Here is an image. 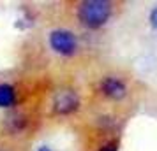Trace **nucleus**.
<instances>
[{"label": "nucleus", "instance_id": "obj_5", "mask_svg": "<svg viewBox=\"0 0 157 151\" xmlns=\"http://www.w3.org/2000/svg\"><path fill=\"white\" fill-rule=\"evenodd\" d=\"M16 104V90L11 84H0V107H13Z\"/></svg>", "mask_w": 157, "mask_h": 151}, {"label": "nucleus", "instance_id": "obj_3", "mask_svg": "<svg viewBox=\"0 0 157 151\" xmlns=\"http://www.w3.org/2000/svg\"><path fill=\"white\" fill-rule=\"evenodd\" d=\"M53 106H55V111L60 113V114H71V113H74L78 109L79 99L74 92H60L55 97Z\"/></svg>", "mask_w": 157, "mask_h": 151}, {"label": "nucleus", "instance_id": "obj_6", "mask_svg": "<svg viewBox=\"0 0 157 151\" xmlns=\"http://www.w3.org/2000/svg\"><path fill=\"white\" fill-rule=\"evenodd\" d=\"M99 151H118V142H117V141H109V142L104 144Z\"/></svg>", "mask_w": 157, "mask_h": 151}, {"label": "nucleus", "instance_id": "obj_4", "mask_svg": "<svg viewBox=\"0 0 157 151\" xmlns=\"http://www.w3.org/2000/svg\"><path fill=\"white\" fill-rule=\"evenodd\" d=\"M101 90H102V93L106 95V97L115 99V100H120V99H124L127 95V88L124 84V81L115 77V76L104 77L102 83H101Z\"/></svg>", "mask_w": 157, "mask_h": 151}, {"label": "nucleus", "instance_id": "obj_2", "mask_svg": "<svg viewBox=\"0 0 157 151\" xmlns=\"http://www.w3.org/2000/svg\"><path fill=\"white\" fill-rule=\"evenodd\" d=\"M50 46L55 53L69 56V55H74L78 49V39L69 30L57 28L50 34Z\"/></svg>", "mask_w": 157, "mask_h": 151}, {"label": "nucleus", "instance_id": "obj_8", "mask_svg": "<svg viewBox=\"0 0 157 151\" xmlns=\"http://www.w3.org/2000/svg\"><path fill=\"white\" fill-rule=\"evenodd\" d=\"M37 151H51V149H50V148H46V146H43V148H39Z\"/></svg>", "mask_w": 157, "mask_h": 151}, {"label": "nucleus", "instance_id": "obj_7", "mask_svg": "<svg viewBox=\"0 0 157 151\" xmlns=\"http://www.w3.org/2000/svg\"><path fill=\"white\" fill-rule=\"evenodd\" d=\"M150 23H152V25L157 28V7L154 9L152 13H150Z\"/></svg>", "mask_w": 157, "mask_h": 151}, {"label": "nucleus", "instance_id": "obj_9", "mask_svg": "<svg viewBox=\"0 0 157 151\" xmlns=\"http://www.w3.org/2000/svg\"><path fill=\"white\" fill-rule=\"evenodd\" d=\"M0 151H7V149H0Z\"/></svg>", "mask_w": 157, "mask_h": 151}, {"label": "nucleus", "instance_id": "obj_1", "mask_svg": "<svg viewBox=\"0 0 157 151\" xmlns=\"http://www.w3.org/2000/svg\"><path fill=\"white\" fill-rule=\"evenodd\" d=\"M111 16V4L108 0H88L78 9V18L88 28H101Z\"/></svg>", "mask_w": 157, "mask_h": 151}]
</instances>
